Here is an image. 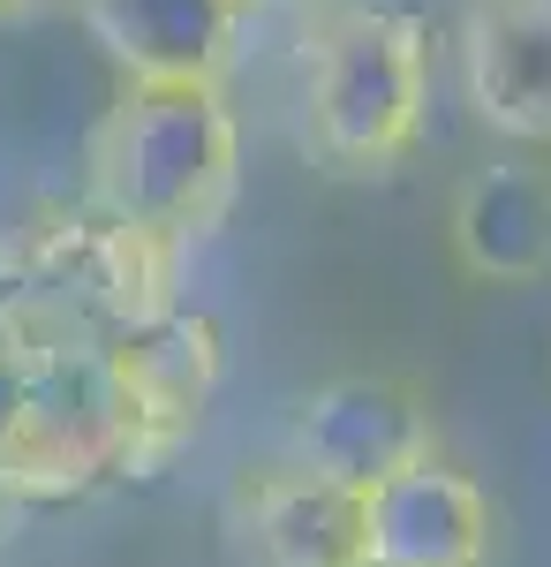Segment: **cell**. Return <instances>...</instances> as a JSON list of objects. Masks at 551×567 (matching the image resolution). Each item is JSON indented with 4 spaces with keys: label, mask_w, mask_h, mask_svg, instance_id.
Returning a JSON list of instances; mask_svg holds the SVG:
<instances>
[{
    "label": "cell",
    "mask_w": 551,
    "mask_h": 567,
    "mask_svg": "<svg viewBox=\"0 0 551 567\" xmlns=\"http://www.w3.org/2000/svg\"><path fill=\"white\" fill-rule=\"evenodd\" d=\"M461 91L484 130L551 152V0H468Z\"/></svg>",
    "instance_id": "10"
},
{
    "label": "cell",
    "mask_w": 551,
    "mask_h": 567,
    "mask_svg": "<svg viewBox=\"0 0 551 567\" xmlns=\"http://www.w3.org/2000/svg\"><path fill=\"white\" fill-rule=\"evenodd\" d=\"M0 499L61 507L122 477V401L106 341L84 333H0Z\"/></svg>",
    "instance_id": "4"
},
{
    "label": "cell",
    "mask_w": 551,
    "mask_h": 567,
    "mask_svg": "<svg viewBox=\"0 0 551 567\" xmlns=\"http://www.w3.org/2000/svg\"><path fill=\"white\" fill-rule=\"evenodd\" d=\"M446 258L476 288H529L551 272V159L499 152L446 197Z\"/></svg>",
    "instance_id": "7"
},
{
    "label": "cell",
    "mask_w": 551,
    "mask_h": 567,
    "mask_svg": "<svg viewBox=\"0 0 551 567\" xmlns=\"http://www.w3.org/2000/svg\"><path fill=\"white\" fill-rule=\"evenodd\" d=\"M106 363H114V401H122V477H167L189 454V439L205 432V409H212L219 371H227L219 318L167 310L122 341H106Z\"/></svg>",
    "instance_id": "5"
},
{
    "label": "cell",
    "mask_w": 551,
    "mask_h": 567,
    "mask_svg": "<svg viewBox=\"0 0 551 567\" xmlns=\"http://www.w3.org/2000/svg\"><path fill=\"white\" fill-rule=\"evenodd\" d=\"M355 567H371V560H355Z\"/></svg>",
    "instance_id": "15"
},
{
    "label": "cell",
    "mask_w": 551,
    "mask_h": 567,
    "mask_svg": "<svg viewBox=\"0 0 551 567\" xmlns=\"http://www.w3.org/2000/svg\"><path fill=\"white\" fill-rule=\"evenodd\" d=\"M227 523H235V545H242L250 567H355L363 560L355 499L318 484L288 454H272V462L235 477Z\"/></svg>",
    "instance_id": "11"
},
{
    "label": "cell",
    "mask_w": 551,
    "mask_h": 567,
    "mask_svg": "<svg viewBox=\"0 0 551 567\" xmlns=\"http://www.w3.org/2000/svg\"><path fill=\"white\" fill-rule=\"evenodd\" d=\"M0 393H8V355H0Z\"/></svg>",
    "instance_id": "14"
},
{
    "label": "cell",
    "mask_w": 551,
    "mask_h": 567,
    "mask_svg": "<svg viewBox=\"0 0 551 567\" xmlns=\"http://www.w3.org/2000/svg\"><path fill=\"white\" fill-rule=\"evenodd\" d=\"M15 235V280L0 296V333H84L122 341L167 318L181 288V250L98 205H39Z\"/></svg>",
    "instance_id": "3"
},
{
    "label": "cell",
    "mask_w": 551,
    "mask_h": 567,
    "mask_svg": "<svg viewBox=\"0 0 551 567\" xmlns=\"http://www.w3.org/2000/svg\"><path fill=\"white\" fill-rule=\"evenodd\" d=\"M242 8H310V0H242Z\"/></svg>",
    "instance_id": "13"
},
{
    "label": "cell",
    "mask_w": 551,
    "mask_h": 567,
    "mask_svg": "<svg viewBox=\"0 0 551 567\" xmlns=\"http://www.w3.org/2000/svg\"><path fill=\"white\" fill-rule=\"evenodd\" d=\"M122 84H227L242 61V0H76Z\"/></svg>",
    "instance_id": "8"
},
{
    "label": "cell",
    "mask_w": 551,
    "mask_h": 567,
    "mask_svg": "<svg viewBox=\"0 0 551 567\" xmlns=\"http://www.w3.org/2000/svg\"><path fill=\"white\" fill-rule=\"evenodd\" d=\"M371 567H484L491 560V499L446 454L408 462L401 477L355 499Z\"/></svg>",
    "instance_id": "9"
},
{
    "label": "cell",
    "mask_w": 551,
    "mask_h": 567,
    "mask_svg": "<svg viewBox=\"0 0 551 567\" xmlns=\"http://www.w3.org/2000/svg\"><path fill=\"white\" fill-rule=\"evenodd\" d=\"M31 8H39V0H0V23H23Z\"/></svg>",
    "instance_id": "12"
},
{
    "label": "cell",
    "mask_w": 551,
    "mask_h": 567,
    "mask_svg": "<svg viewBox=\"0 0 551 567\" xmlns=\"http://www.w3.org/2000/svg\"><path fill=\"white\" fill-rule=\"evenodd\" d=\"M430 122V31L393 0H347L302 53V152L333 182L416 159Z\"/></svg>",
    "instance_id": "2"
},
{
    "label": "cell",
    "mask_w": 551,
    "mask_h": 567,
    "mask_svg": "<svg viewBox=\"0 0 551 567\" xmlns=\"http://www.w3.org/2000/svg\"><path fill=\"white\" fill-rule=\"evenodd\" d=\"M242 189V122L227 84H122L91 122L84 197L174 250L205 243Z\"/></svg>",
    "instance_id": "1"
},
{
    "label": "cell",
    "mask_w": 551,
    "mask_h": 567,
    "mask_svg": "<svg viewBox=\"0 0 551 567\" xmlns=\"http://www.w3.org/2000/svg\"><path fill=\"white\" fill-rule=\"evenodd\" d=\"M424 454H438V416H430V393L401 371L325 379L295 401V424H288V462H302L318 484H333L347 499L378 492Z\"/></svg>",
    "instance_id": "6"
}]
</instances>
